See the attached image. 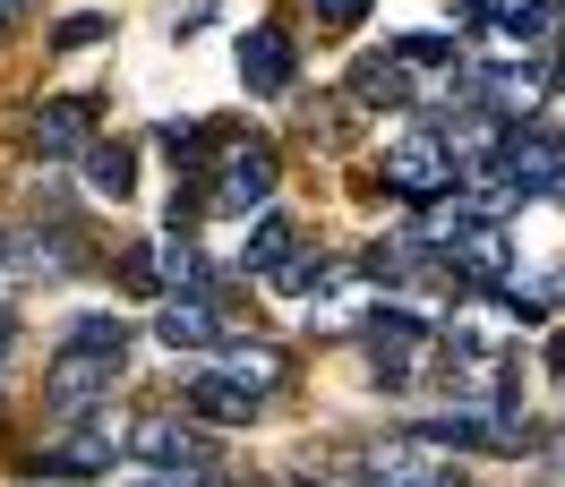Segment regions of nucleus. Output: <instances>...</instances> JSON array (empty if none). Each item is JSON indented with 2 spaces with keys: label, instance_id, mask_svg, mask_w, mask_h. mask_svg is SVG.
I'll use <instances>...</instances> for the list:
<instances>
[{
  "label": "nucleus",
  "instance_id": "1",
  "mask_svg": "<svg viewBox=\"0 0 565 487\" xmlns=\"http://www.w3.org/2000/svg\"><path fill=\"white\" fill-rule=\"evenodd\" d=\"M120 453H129V462H146V479H172V487L214 479V436L198 428V419H180V411L129 419V428H120Z\"/></svg>",
  "mask_w": 565,
  "mask_h": 487
},
{
  "label": "nucleus",
  "instance_id": "2",
  "mask_svg": "<svg viewBox=\"0 0 565 487\" xmlns=\"http://www.w3.org/2000/svg\"><path fill=\"white\" fill-rule=\"evenodd\" d=\"M282 188V163L266 138H232L214 145V180H206V214H266Z\"/></svg>",
  "mask_w": 565,
  "mask_h": 487
},
{
  "label": "nucleus",
  "instance_id": "3",
  "mask_svg": "<svg viewBox=\"0 0 565 487\" xmlns=\"http://www.w3.org/2000/svg\"><path fill=\"white\" fill-rule=\"evenodd\" d=\"M489 172L514 188V206H523V197H548V188L565 180V129H548V120H514Z\"/></svg>",
  "mask_w": 565,
  "mask_h": 487
},
{
  "label": "nucleus",
  "instance_id": "4",
  "mask_svg": "<svg viewBox=\"0 0 565 487\" xmlns=\"http://www.w3.org/2000/svg\"><path fill=\"white\" fill-rule=\"evenodd\" d=\"M377 180H386L394 197H412V206H446V197L462 188V172L446 163V145L428 138V129H420V138H394L386 163H377Z\"/></svg>",
  "mask_w": 565,
  "mask_h": 487
},
{
  "label": "nucleus",
  "instance_id": "5",
  "mask_svg": "<svg viewBox=\"0 0 565 487\" xmlns=\"http://www.w3.org/2000/svg\"><path fill=\"white\" fill-rule=\"evenodd\" d=\"M223 334H232L223 282H214V291H163V300H154V343L163 350H214Z\"/></svg>",
  "mask_w": 565,
  "mask_h": 487
},
{
  "label": "nucleus",
  "instance_id": "6",
  "mask_svg": "<svg viewBox=\"0 0 565 487\" xmlns=\"http://www.w3.org/2000/svg\"><path fill=\"white\" fill-rule=\"evenodd\" d=\"M86 145H95V104L86 95H52V104L26 111V154L35 163H70Z\"/></svg>",
  "mask_w": 565,
  "mask_h": 487
},
{
  "label": "nucleus",
  "instance_id": "7",
  "mask_svg": "<svg viewBox=\"0 0 565 487\" xmlns=\"http://www.w3.org/2000/svg\"><path fill=\"white\" fill-rule=\"evenodd\" d=\"M111 377H120V368H111V359H86V350H61V359H52V377H43V402H52V419H95L104 411V393H111Z\"/></svg>",
  "mask_w": 565,
  "mask_h": 487
},
{
  "label": "nucleus",
  "instance_id": "8",
  "mask_svg": "<svg viewBox=\"0 0 565 487\" xmlns=\"http://www.w3.org/2000/svg\"><path fill=\"white\" fill-rule=\"evenodd\" d=\"M111 453H120V428L95 411V419H77L61 445H43L26 470H43V479H95V470H111Z\"/></svg>",
  "mask_w": 565,
  "mask_h": 487
},
{
  "label": "nucleus",
  "instance_id": "9",
  "mask_svg": "<svg viewBox=\"0 0 565 487\" xmlns=\"http://www.w3.org/2000/svg\"><path fill=\"white\" fill-rule=\"evenodd\" d=\"M291 77H300L291 35H282V26H248L241 35V86L257 95V104H275V95H291Z\"/></svg>",
  "mask_w": 565,
  "mask_h": 487
},
{
  "label": "nucleus",
  "instance_id": "10",
  "mask_svg": "<svg viewBox=\"0 0 565 487\" xmlns=\"http://www.w3.org/2000/svg\"><path fill=\"white\" fill-rule=\"evenodd\" d=\"M180 419H198V428H248V419H257V393H248V385H232L223 377V368H206V377H189L180 385Z\"/></svg>",
  "mask_w": 565,
  "mask_h": 487
},
{
  "label": "nucleus",
  "instance_id": "11",
  "mask_svg": "<svg viewBox=\"0 0 565 487\" xmlns=\"http://www.w3.org/2000/svg\"><path fill=\"white\" fill-rule=\"evenodd\" d=\"M352 104H369V111L412 104V69H403V61H386V52H360V61H352Z\"/></svg>",
  "mask_w": 565,
  "mask_h": 487
},
{
  "label": "nucleus",
  "instance_id": "12",
  "mask_svg": "<svg viewBox=\"0 0 565 487\" xmlns=\"http://www.w3.org/2000/svg\"><path fill=\"white\" fill-rule=\"evenodd\" d=\"M86 188L120 206V197L138 188V145H120V138H95V145H86Z\"/></svg>",
  "mask_w": 565,
  "mask_h": 487
},
{
  "label": "nucleus",
  "instance_id": "13",
  "mask_svg": "<svg viewBox=\"0 0 565 487\" xmlns=\"http://www.w3.org/2000/svg\"><path fill=\"white\" fill-rule=\"evenodd\" d=\"M154 274H163V291H214V274H206V248L189 240V231H172V240L154 248Z\"/></svg>",
  "mask_w": 565,
  "mask_h": 487
},
{
  "label": "nucleus",
  "instance_id": "14",
  "mask_svg": "<svg viewBox=\"0 0 565 487\" xmlns=\"http://www.w3.org/2000/svg\"><path fill=\"white\" fill-rule=\"evenodd\" d=\"M291 248H300V231H291V214H257V223H248V248H241V266H257V274H275L282 257H291Z\"/></svg>",
  "mask_w": 565,
  "mask_h": 487
},
{
  "label": "nucleus",
  "instance_id": "15",
  "mask_svg": "<svg viewBox=\"0 0 565 487\" xmlns=\"http://www.w3.org/2000/svg\"><path fill=\"white\" fill-rule=\"evenodd\" d=\"M61 350H86V359H111V368H120V359H129V316H77Z\"/></svg>",
  "mask_w": 565,
  "mask_h": 487
},
{
  "label": "nucleus",
  "instance_id": "16",
  "mask_svg": "<svg viewBox=\"0 0 565 487\" xmlns=\"http://www.w3.org/2000/svg\"><path fill=\"white\" fill-rule=\"evenodd\" d=\"M154 145L172 154L180 172H198V163H214V129H206V120H163V129H154Z\"/></svg>",
  "mask_w": 565,
  "mask_h": 487
},
{
  "label": "nucleus",
  "instance_id": "17",
  "mask_svg": "<svg viewBox=\"0 0 565 487\" xmlns=\"http://www.w3.org/2000/svg\"><path fill=\"white\" fill-rule=\"evenodd\" d=\"M282 368H291V359H282L275 343H241L232 359H223V377H232V385H248V393H257V385H282Z\"/></svg>",
  "mask_w": 565,
  "mask_h": 487
},
{
  "label": "nucleus",
  "instance_id": "18",
  "mask_svg": "<svg viewBox=\"0 0 565 487\" xmlns=\"http://www.w3.org/2000/svg\"><path fill=\"white\" fill-rule=\"evenodd\" d=\"M386 61H403V69H437V61H455V43H446V35H394Z\"/></svg>",
  "mask_w": 565,
  "mask_h": 487
},
{
  "label": "nucleus",
  "instance_id": "19",
  "mask_svg": "<svg viewBox=\"0 0 565 487\" xmlns=\"http://www.w3.org/2000/svg\"><path fill=\"white\" fill-rule=\"evenodd\" d=\"M104 35H111V18L86 9V18H61V26H52V52H86V43H104Z\"/></svg>",
  "mask_w": 565,
  "mask_h": 487
},
{
  "label": "nucleus",
  "instance_id": "20",
  "mask_svg": "<svg viewBox=\"0 0 565 487\" xmlns=\"http://www.w3.org/2000/svg\"><path fill=\"white\" fill-rule=\"evenodd\" d=\"M120 291H138V300H163V274H154V248H129V257H120Z\"/></svg>",
  "mask_w": 565,
  "mask_h": 487
},
{
  "label": "nucleus",
  "instance_id": "21",
  "mask_svg": "<svg viewBox=\"0 0 565 487\" xmlns=\"http://www.w3.org/2000/svg\"><path fill=\"white\" fill-rule=\"evenodd\" d=\"M309 9H318V26H334V35H343V26H360V18H369V0H309Z\"/></svg>",
  "mask_w": 565,
  "mask_h": 487
},
{
  "label": "nucleus",
  "instance_id": "22",
  "mask_svg": "<svg viewBox=\"0 0 565 487\" xmlns=\"http://www.w3.org/2000/svg\"><path fill=\"white\" fill-rule=\"evenodd\" d=\"M18 350V309H0V359Z\"/></svg>",
  "mask_w": 565,
  "mask_h": 487
},
{
  "label": "nucleus",
  "instance_id": "23",
  "mask_svg": "<svg viewBox=\"0 0 565 487\" xmlns=\"http://www.w3.org/2000/svg\"><path fill=\"white\" fill-rule=\"evenodd\" d=\"M26 9H35V0H0V26H18V18H26Z\"/></svg>",
  "mask_w": 565,
  "mask_h": 487
},
{
  "label": "nucleus",
  "instance_id": "24",
  "mask_svg": "<svg viewBox=\"0 0 565 487\" xmlns=\"http://www.w3.org/2000/svg\"><path fill=\"white\" fill-rule=\"evenodd\" d=\"M548 86H557V95H565V52H548Z\"/></svg>",
  "mask_w": 565,
  "mask_h": 487
},
{
  "label": "nucleus",
  "instance_id": "25",
  "mask_svg": "<svg viewBox=\"0 0 565 487\" xmlns=\"http://www.w3.org/2000/svg\"><path fill=\"white\" fill-rule=\"evenodd\" d=\"M0 266H9V231H0Z\"/></svg>",
  "mask_w": 565,
  "mask_h": 487
},
{
  "label": "nucleus",
  "instance_id": "26",
  "mask_svg": "<svg viewBox=\"0 0 565 487\" xmlns=\"http://www.w3.org/2000/svg\"><path fill=\"white\" fill-rule=\"evenodd\" d=\"M548 197H557V206H565V180H557V188H548Z\"/></svg>",
  "mask_w": 565,
  "mask_h": 487
},
{
  "label": "nucleus",
  "instance_id": "27",
  "mask_svg": "<svg viewBox=\"0 0 565 487\" xmlns=\"http://www.w3.org/2000/svg\"><path fill=\"white\" fill-rule=\"evenodd\" d=\"M138 487H172V479H138Z\"/></svg>",
  "mask_w": 565,
  "mask_h": 487
}]
</instances>
